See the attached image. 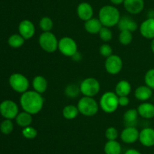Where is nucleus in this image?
Segmentation results:
<instances>
[{
  "label": "nucleus",
  "instance_id": "obj_1",
  "mask_svg": "<svg viewBox=\"0 0 154 154\" xmlns=\"http://www.w3.org/2000/svg\"><path fill=\"white\" fill-rule=\"evenodd\" d=\"M20 102L24 111L34 115L42 110L44 105V98L41 94L35 91H27L22 94Z\"/></svg>",
  "mask_w": 154,
  "mask_h": 154
},
{
  "label": "nucleus",
  "instance_id": "obj_2",
  "mask_svg": "<svg viewBox=\"0 0 154 154\" xmlns=\"http://www.w3.org/2000/svg\"><path fill=\"white\" fill-rule=\"evenodd\" d=\"M99 19L103 27H112L117 25L120 21V11L114 6L105 5L99 10Z\"/></svg>",
  "mask_w": 154,
  "mask_h": 154
},
{
  "label": "nucleus",
  "instance_id": "obj_3",
  "mask_svg": "<svg viewBox=\"0 0 154 154\" xmlns=\"http://www.w3.org/2000/svg\"><path fill=\"white\" fill-rule=\"evenodd\" d=\"M119 97L115 92L107 91L102 95L99 101V106L105 113H112L119 107Z\"/></svg>",
  "mask_w": 154,
  "mask_h": 154
},
{
  "label": "nucleus",
  "instance_id": "obj_4",
  "mask_svg": "<svg viewBox=\"0 0 154 154\" xmlns=\"http://www.w3.org/2000/svg\"><path fill=\"white\" fill-rule=\"evenodd\" d=\"M79 113L86 116H95L99 110V104L92 97L84 96L78 103Z\"/></svg>",
  "mask_w": 154,
  "mask_h": 154
},
{
  "label": "nucleus",
  "instance_id": "obj_5",
  "mask_svg": "<svg viewBox=\"0 0 154 154\" xmlns=\"http://www.w3.org/2000/svg\"><path fill=\"white\" fill-rule=\"evenodd\" d=\"M41 48L48 53H53L58 49L59 41L55 35L51 32H44L38 38Z\"/></svg>",
  "mask_w": 154,
  "mask_h": 154
},
{
  "label": "nucleus",
  "instance_id": "obj_6",
  "mask_svg": "<svg viewBox=\"0 0 154 154\" xmlns=\"http://www.w3.org/2000/svg\"><path fill=\"white\" fill-rule=\"evenodd\" d=\"M80 91L84 96L93 97L100 91V83L93 77L86 78L80 84Z\"/></svg>",
  "mask_w": 154,
  "mask_h": 154
},
{
  "label": "nucleus",
  "instance_id": "obj_7",
  "mask_svg": "<svg viewBox=\"0 0 154 154\" xmlns=\"http://www.w3.org/2000/svg\"><path fill=\"white\" fill-rule=\"evenodd\" d=\"M10 85L15 91L24 93L27 91L29 86V80L25 75L20 73H14L9 78Z\"/></svg>",
  "mask_w": 154,
  "mask_h": 154
},
{
  "label": "nucleus",
  "instance_id": "obj_8",
  "mask_svg": "<svg viewBox=\"0 0 154 154\" xmlns=\"http://www.w3.org/2000/svg\"><path fill=\"white\" fill-rule=\"evenodd\" d=\"M58 49L63 55L72 57L78 52V45L72 38L66 36L59 41Z\"/></svg>",
  "mask_w": 154,
  "mask_h": 154
},
{
  "label": "nucleus",
  "instance_id": "obj_9",
  "mask_svg": "<svg viewBox=\"0 0 154 154\" xmlns=\"http://www.w3.org/2000/svg\"><path fill=\"white\" fill-rule=\"evenodd\" d=\"M18 107L14 101L6 100L0 104V113L6 119H12L18 115Z\"/></svg>",
  "mask_w": 154,
  "mask_h": 154
},
{
  "label": "nucleus",
  "instance_id": "obj_10",
  "mask_svg": "<svg viewBox=\"0 0 154 154\" xmlns=\"http://www.w3.org/2000/svg\"><path fill=\"white\" fill-rule=\"evenodd\" d=\"M105 67L107 72L111 75H116L121 71L123 68V60L120 56L112 54L107 57L105 63Z\"/></svg>",
  "mask_w": 154,
  "mask_h": 154
},
{
  "label": "nucleus",
  "instance_id": "obj_11",
  "mask_svg": "<svg viewBox=\"0 0 154 154\" xmlns=\"http://www.w3.org/2000/svg\"><path fill=\"white\" fill-rule=\"evenodd\" d=\"M139 132L136 127L127 126L122 131L120 137L126 143H135L139 138Z\"/></svg>",
  "mask_w": 154,
  "mask_h": 154
},
{
  "label": "nucleus",
  "instance_id": "obj_12",
  "mask_svg": "<svg viewBox=\"0 0 154 154\" xmlns=\"http://www.w3.org/2000/svg\"><path fill=\"white\" fill-rule=\"evenodd\" d=\"M19 33L25 39H29L35 33V27L32 21L23 20L19 24Z\"/></svg>",
  "mask_w": 154,
  "mask_h": 154
},
{
  "label": "nucleus",
  "instance_id": "obj_13",
  "mask_svg": "<svg viewBox=\"0 0 154 154\" xmlns=\"http://www.w3.org/2000/svg\"><path fill=\"white\" fill-rule=\"evenodd\" d=\"M141 143L144 146L150 147L154 146V128L147 127L139 132V138Z\"/></svg>",
  "mask_w": 154,
  "mask_h": 154
},
{
  "label": "nucleus",
  "instance_id": "obj_14",
  "mask_svg": "<svg viewBox=\"0 0 154 154\" xmlns=\"http://www.w3.org/2000/svg\"><path fill=\"white\" fill-rule=\"evenodd\" d=\"M140 33L146 39H154V18H148L141 23Z\"/></svg>",
  "mask_w": 154,
  "mask_h": 154
},
{
  "label": "nucleus",
  "instance_id": "obj_15",
  "mask_svg": "<svg viewBox=\"0 0 154 154\" xmlns=\"http://www.w3.org/2000/svg\"><path fill=\"white\" fill-rule=\"evenodd\" d=\"M123 5L125 9L132 14L141 13L144 8V0H124Z\"/></svg>",
  "mask_w": 154,
  "mask_h": 154
},
{
  "label": "nucleus",
  "instance_id": "obj_16",
  "mask_svg": "<svg viewBox=\"0 0 154 154\" xmlns=\"http://www.w3.org/2000/svg\"><path fill=\"white\" fill-rule=\"evenodd\" d=\"M77 14L81 20L87 21L91 19L93 15V9L91 5L87 2H81L77 8Z\"/></svg>",
  "mask_w": 154,
  "mask_h": 154
},
{
  "label": "nucleus",
  "instance_id": "obj_17",
  "mask_svg": "<svg viewBox=\"0 0 154 154\" xmlns=\"http://www.w3.org/2000/svg\"><path fill=\"white\" fill-rule=\"evenodd\" d=\"M117 26L120 31L129 30L132 33L138 29V24L136 23V21L129 16H123L120 18Z\"/></svg>",
  "mask_w": 154,
  "mask_h": 154
},
{
  "label": "nucleus",
  "instance_id": "obj_18",
  "mask_svg": "<svg viewBox=\"0 0 154 154\" xmlns=\"http://www.w3.org/2000/svg\"><path fill=\"white\" fill-rule=\"evenodd\" d=\"M138 113L144 119H152L154 117V104L152 103L144 102L138 106Z\"/></svg>",
  "mask_w": 154,
  "mask_h": 154
},
{
  "label": "nucleus",
  "instance_id": "obj_19",
  "mask_svg": "<svg viewBox=\"0 0 154 154\" xmlns=\"http://www.w3.org/2000/svg\"><path fill=\"white\" fill-rule=\"evenodd\" d=\"M138 113L135 109H129L125 112L123 115V122L126 127L132 126L136 127L138 124Z\"/></svg>",
  "mask_w": 154,
  "mask_h": 154
},
{
  "label": "nucleus",
  "instance_id": "obj_20",
  "mask_svg": "<svg viewBox=\"0 0 154 154\" xmlns=\"http://www.w3.org/2000/svg\"><path fill=\"white\" fill-rule=\"evenodd\" d=\"M153 89L148 86L141 85L137 88L135 91V97L136 99L141 101H145L150 99L153 95Z\"/></svg>",
  "mask_w": 154,
  "mask_h": 154
},
{
  "label": "nucleus",
  "instance_id": "obj_21",
  "mask_svg": "<svg viewBox=\"0 0 154 154\" xmlns=\"http://www.w3.org/2000/svg\"><path fill=\"white\" fill-rule=\"evenodd\" d=\"M102 27V24L99 18H93L85 21L84 28L86 31L91 34H96L99 33Z\"/></svg>",
  "mask_w": 154,
  "mask_h": 154
},
{
  "label": "nucleus",
  "instance_id": "obj_22",
  "mask_svg": "<svg viewBox=\"0 0 154 154\" xmlns=\"http://www.w3.org/2000/svg\"><path fill=\"white\" fill-rule=\"evenodd\" d=\"M32 87L36 92L42 94L48 88V81L42 75H36L32 80Z\"/></svg>",
  "mask_w": 154,
  "mask_h": 154
},
{
  "label": "nucleus",
  "instance_id": "obj_23",
  "mask_svg": "<svg viewBox=\"0 0 154 154\" xmlns=\"http://www.w3.org/2000/svg\"><path fill=\"white\" fill-rule=\"evenodd\" d=\"M132 90L130 83L126 80H121L118 82L115 87V93L118 97L128 96Z\"/></svg>",
  "mask_w": 154,
  "mask_h": 154
},
{
  "label": "nucleus",
  "instance_id": "obj_24",
  "mask_svg": "<svg viewBox=\"0 0 154 154\" xmlns=\"http://www.w3.org/2000/svg\"><path fill=\"white\" fill-rule=\"evenodd\" d=\"M16 122L19 126L25 128V127L29 126L32 122V114L27 113V112H21L18 113L16 117Z\"/></svg>",
  "mask_w": 154,
  "mask_h": 154
},
{
  "label": "nucleus",
  "instance_id": "obj_25",
  "mask_svg": "<svg viewBox=\"0 0 154 154\" xmlns=\"http://www.w3.org/2000/svg\"><path fill=\"white\" fill-rule=\"evenodd\" d=\"M121 145L117 140H108L105 145V154H120Z\"/></svg>",
  "mask_w": 154,
  "mask_h": 154
},
{
  "label": "nucleus",
  "instance_id": "obj_26",
  "mask_svg": "<svg viewBox=\"0 0 154 154\" xmlns=\"http://www.w3.org/2000/svg\"><path fill=\"white\" fill-rule=\"evenodd\" d=\"M79 110L78 107L74 105H67L63 108V116L66 119H74L78 116Z\"/></svg>",
  "mask_w": 154,
  "mask_h": 154
},
{
  "label": "nucleus",
  "instance_id": "obj_27",
  "mask_svg": "<svg viewBox=\"0 0 154 154\" xmlns=\"http://www.w3.org/2000/svg\"><path fill=\"white\" fill-rule=\"evenodd\" d=\"M24 42H25V39L19 34L11 35L8 39L9 45L14 48H17L22 46L24 44Z\"/></svg>",
  "mask_w": 154,
  "mask_h": 154
},
{
  "label": "nucleus",
  "instance_id": "obj_28",
  "mask_svg": "<svg viewBox=\"0 0 154 154\" xmlns=\"http://www.w3.org/2000/svg\"><path fill=\"white\" fill-rule=\"evenodd\" d=\"M133 36L132 32L129 30H122L119 35V41L122 45H127L132 42Z\"/></svg>",
  "mask_w": 154,
  "mask_h": 154
},
{
  "label": "nucleus",
  "instance_id": "obj_29",
  "mask_svg": "<svg viewBox=\"0 0 154 154\" xmlns=\"http://www.w3.org/2000/svg\"><path fill=\"white\" fill-rule=\"evenodd\" d=\"M81 93L80 87L75 84H69L65 88V94L69 98H76Z\"/></svg>",
  "mask_w": 154,
  "mask_h": 154
},
{
  "label": "nucleus",
  "instance_id": "obj_30",
  "mask_svg": "<svg viewBox=\"0 0 154 154\" xmlns=\"http://www.w3.org/2000/svg\"><path fill=\"white\" fill-rule=\"evenodd\" d=\"M39 27L44 32H51L54 27V22L49 17H44L39 21Z\"/></svg>",
  "mask_w": 154,
  "mask_h": 154
},
{
  "label": "nucleus",
  "instance_id": "obj_31",
  "mask_svg": "<svg viewBox=\"0 0 154 154\" xmlns=\"http://www.w3.org/2000/svg\"><path fill=\"white\" fill-rule=\"evenodd\" d=\"M99 37L103 42H108L111 40L113 37V33L111 30H110L109 27H102L99 33Z\"/></svg>",
  "mask_w": 154,
  "mask_h": 154
},
{
  "label": "nucleus",
  "instance_id": "obj_32",
  "mask_svg": "<svg viewBox=\"0 0 154 154\" xmlns=\"http://www.w3.org/2000/svg\"><path fill=\"white\" fill-rule=\"evenodd\" d=\"M14 128L13 123L11 119H5L3 121L0 125V130L5 134H8L12 132Z\"/></svg>",
  "mask_w": 154,
  "mask_h": 154
},
{
  "label": "nucleus",
  "instance_id": "obj_33",
  "mask_svg": "<svg viewBox=\"0 0 154 154\" xmlns=\"http://www.w3.org/2000/svg\"><path fill=\"white\" fill-rule=\"evenodd\" d=\"M144 82L149 88L154 89V68L147 71L144 75Z\"/></svg>",
  "mask_w": 154,
  "mask_h": 154
},
{
  "label": "nucleus",
  "instance_id": "obj_34",
  "mask_svg": "<svg viewBox=\"0 0 154 154\" xmlns=\"http://www.w3.org/2000/svg\"><path fill=\"white\" fill-rule=\"evenodd\" d=\"M22 134L27 139H33L37 136L38 131L34 127L32 126H27L23 128L22 131Z\"/></svg>",
  "mask_w": 154,
  "mask_h": 154
},
{
  "label": "nucleus",
  "instance_id": "obj_35",
  "mask_svg": "<svg viewBox=\"0 0 154 154\" xmlns=\"http://www.w3.org/2000/svg\"><path fill=\"white\" fill-rule=\"evenodd\" d=\"M118 131L114 127H109L105 131V137L108 140H115L118 137Z\"/></svg>",
  "mask_w": 154,
  "mask_h": 154
},
{
  "label": "nucleus",
  "instance_id": "obj_36",
  "mask_svg": "<svg viewBox=\"0 0 154 154\" xmlns=\"http://www.w3.org/2000/svg\"><path fill=\"white\" fill-rule=\"evenodd\" d=\"M99 52L103 57H108L113 54V49L108 44H103L99 48Z\"/></svg>",
  "mask_w": 154,
  "mask_h": 154
},
{
  "label": "nucleus",
  "instance_id": "obj_37",
  "mask_svg": "<svg viewBox=\"0 0 154 154\" xmlns=\"http://www.w3.org/2000/svg\"><path fill=\"white\" fill-rule=\"evenodd\" d=\"M119 106L121 107H126L129 104V98L128 96H120L119 97Z\"/></svg>",
  "mask_w": 154,
  "mask_h": 154
},
{
  "label": "nucleus",
  "instance_id": "obj_38",
  "mask_svg": "<svg viewBox=\"0 0 154 154\" xmlns=\"http://www.w3.org/2000/svg\"><path fill=\"white\" fill-rule=\"evenodd\" d=\"M125 154H141L139 151H138L137 149H129L125 152Z\"/></svg>",
  "mask_w": 154,
  "mask_h": 154
},
{
  "label": "nucleus",
  "instance_id": "obj_39",
  "mask_svg": "<svg viewBox=\"0 0 154 154\" xmlns=\"http://www.w3.org/2000/svg\"><path fill=\"white\" fill-rule=\"evenodd\" d=\"M72 57L73 58L74 60H77V61H78V60H80L81 59V54L78 51V52L75 54H74Z\"/></svg>",
  "mask_w": 154,
  "mask_h": 154
},
{
  "label": "nucleus",
  "instance_id": "obj_40",
  "mask_svg": "<svg viewBox=\"0 0 154 154\" xmlns=\"http://www.w3.org/2000/svg\"><path fill=\"white\" fill-rule=\"evenodd\" d=\"M110 1H111V2L114 5H120L123 3L124 0H110Z\"/></svg>",
  "mask_w": 154,
  "mask_h": 154
},
{
  "label": "nucleus",
  "instance_id": "obj_41",
  "mask_svg": "<svg viewBox=\"0 0 154 154\" xmlns=\"http://www.w3.org/2000/svg\"><path fill=\"white\" fill-rule=\"evenodd\" d=\"M150 48H151L152 51H153V53L154 54V39H152L151 44H150Z\"/></svg>",
  "mask_w": 154,
  "mask_h": 154
}]
</instances>
